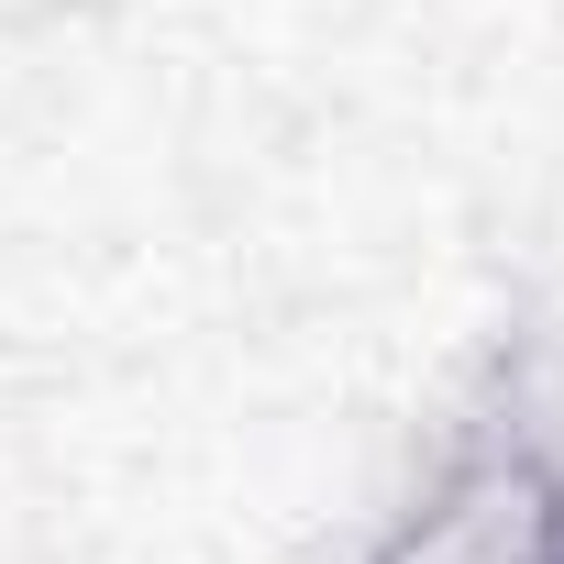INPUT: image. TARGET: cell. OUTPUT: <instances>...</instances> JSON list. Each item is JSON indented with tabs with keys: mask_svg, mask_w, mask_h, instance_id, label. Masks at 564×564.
Returning a JSON list of instances; mask_svg holds the SVG:
<instances>
[{
	"mask_svg": "<svg viewBox=\"0 0 564 564\" xmlns=\"http://www.w3.org/2000/svg\"><path fill=\"white\" fill-rule=\"evenodd\" d=\"M344 564H564V399L531 366H498Z\"/></svg>",
	"mask_w": 564,
	"mask_h": 564,
	"instance_id": "6da1fadb",
	"label": "cell"
}]
</instances>
